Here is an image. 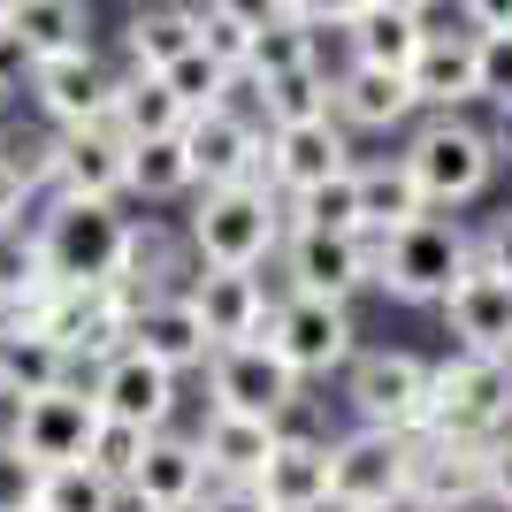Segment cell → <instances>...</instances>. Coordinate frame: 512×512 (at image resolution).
<instances>
[{"label": "cell", "mask_w": 512, "mask_h": 512, "mask_svg": "<svg viewBox=\"0 0 512 512\" xmlns=\"http://www.w3.org/2000/svg\"><path fill=\"white\" fill-rule=\"evenodd\" d=\"M283 230H291V214H283V192L268 176H245V184H199V207H192V260L207 268H268L283 253Z\"/></svg>", "instance_id": "obj_1"}, {"label": "cell", "mask_w": 512, "mask_h": 512, "mask_svg": "<svg viewBox=\"0 0 512 512\" xmlns=\"http://www.w3.org/2000/svg\"><path fill=\"white\" fill-rule=\"evenodd\" d=\"M467 268H474V237L444 207H428L421 222L375 237V291L398 306H436Z\"/></svg>", "instance_id": "obj_2"}, {"label": "cell", "mask_w": 512, "mask_h": 512, "mask_svg": "<svg viewBox=\"0 0 512 512\" xmlns=\"http://www.w3.org/2000/svg\"><path fill=\"white\" fill-rule=\"evenodd\" d=\"M46 268L62 283H123L130 253V214H115V199H62L46 192V214L31 222Z\"/></svg>", "instance_id": "obj_3"}, {"label": "cell", "mask_w": 512, "mask_h": 512, "mask_svg": "<svg viewBox=\"0 0 512 512\" xmlns=\"http://www.w3.org/2000/svg\"><path fill=\"white\" fill-rule=\"evenodd\" d=\"M497 130L467 123V115H421L406 138V169L413 184L428 192V207H467V199L490 192V176H497Z\"/></svg>", "instance_id": "obj_4"}, {"label": "cell", "mask_w": 512, "mask_h": 512, "mask_svg": "<svg viewBox=\"0 0 512 512\" xmlns=\"http://www.w3.org/2000/svg\"><path fill=\"white\" fill-rule=\"evenodd\" d=\"M497 428H512V360L505 352H451V360H436V390H428L421 436L490 444Z\"/></svg>", "instance_id": "obj_5"}, {"label": "cell", "mask_w": 512, "mask_h": 512, "mask_svg": "<svg viewBox=\"0 0 512 512\" xmlns=\"http://www.w3.org/2000/svg\"><path fill=\"white\" fill-rule=\"evenodd\" d=\"M260 337L291 360L299 383H329V375H344L352 352H360L352 306L344 299H314V291H283V299L268 306V329H260Z\"/></svg>", "instance_id": "obj_6"}, {"label": "cell", "mask_w": 512, "mask_h": 512, "mask_svg": "<svg viewBox=\"0 0 512 512\" xmlns=\"http://www.w3.org/2000/svg\"><path fill=\"white\" fill-rule=\"evenodd\" d=\"M8 444L31 459V467H69V459H85L92 436H100V398L92 383H46V390H23L8 398Z\"/></svg>", "instance_id": "obj_7"}, {"label": "cell", "mask_w": 512, "mask_h": 512, "mask_svg": "<svg viewBox=\"0 0 512 512\" xmlns=\"http://www.w3.org/2000/svg\"><path fill=\"white\" fill-rule=\"evenodd\" d=\"M413 497V436L398 428H352L329 444V505L360 512V505H406Z\"/></svg>", "instance_id": "obj_8"}, {"label": "cell", "mask_w": 512, "mask_h": 512, "mask_svg": "<svg viewBox=\"0 0 512 512\" xmlns=\"http://www.w3.org/2000/svg\"><path fill=\"white\" fill-rule=\"evenodd\" d=\"M428 390H436V367H428L421 352H352V367H344V406L360 413L367 428L421 436L428 428Z\"/></svg>", "instance_id": "obj_9"}, {"label": "cell", "mask_w": 512, "mask_h": 512, "mask_svg": "<svg viewBox=\"0 0 512 512\" xmlns=\"http://www.w3.org/2000/svg\"><path fill=\"white\" fill-rule=\"evenodd\" d=\"M207 390L222 413H260V421H283L299 406V375L268 337H245V344H214L207 352Z\"/></svg>", "instance_id": "obj_10"}, {"label": "cell", "mask_w": 512, "mask_h": 512, "mask_svg": "<svg viewBox=\"0 0 512 512\" xmlns=\"http://www.w3.org/2000/svg\"><path fill=\"white\" fill-rule=\"evenodd\" d=\"M130 184V138L115 123H77L46 138V192L62 199H123Z\"/></svg>", "instance_id": "obj_11"}, {"label": "cell", "mask_w": 512, "mask_h": 512, "mask_svg": "<svg viewBox=\"0 0 512 512\" xmlns=\"http://www.w3.org/2000/svg\"><path fill=\"white\" fill-rule=\"evenodd\" d=\"M184 153H192L199 184H245V176H268V123H260V107L245 115L237 100L199 107L192 123H184Z\"/></svg>", "instance_id": "obj_12"}, {"label": "cell", "mask_w": 512, "mask_h": 512, "mask_svg": "<svg viewBox=\"0 0 512 512\" xmlns=\"http://www.w3.org/2000/svg\"><path fill=\"white\" fill-rule=\"evenodd\" d=\"M283 283L314 291V299H344L375 283V237L352 230H283Z\"/></svg>", "instance_id": "obj_13"}, {"label": "cell", "mask_w": 512, "mask_h": 512, "mask_svg": "<svg viewBox=\"0 0 512 512\" xmlns=\"http://www.w3.org/2000/svg\"><path fill=\"white\" fill-rule=\"evenodd\" d=\"M115 77L123 69H107L92 46L77 54H54V62H31V107H39L54 130H77V123H107L115 115Z\"/></svg>", "instance_id": "obj_14"}, {"label": "cell", "mask_w": 512, "mask_h": 512, "mask_svg": "<svg viewBox=\"0 0 512 512\" xmlns=\"http://www.w3.org/2000/svg\"><path fill=\"white\" fill-rule=\"evenodd\" d=\"M406 77H413L421 115H467V107L482 100V39L428 23V39H421V54H413Z\"/></svg>", "instance_id": "obj_15"}, {"label": "cell", "mask_w": 512, "mask_h": 512, "mask_svg": "<svg viewBox=\"0 0 512 512\" xmlns=\"http://www.w3.org/2000/svg\"><path fill=\"white\" fill-rule=\"evenodd\" d=\"M92 398L107 421H138V428H169L176 421V367L146 360L138 344H123L115 360L92 367Z\"/></svg>", "instance_id": "obj_16"}, {"label": "cell", "mask_w": 512, "mask_h": 512, "mask_svg": "<svg viewBox=\"0 0 512 512\" xmlns=\"http://www.w3.org/2000/svg\"><path fill=\"white\" fill-rule=\"evenodd\" d=\"M413 512H474L490 505L482 482V444L467 436H413Z\"/></svg>", "instance_id": "obj_17"}, {"label": "cell", "mask_w": 512, "mask_h": 512, "mask_svg": "<svg viewBox=\"0 0 512 512\" xmlns=\"http://www.w3.org/2000/svg\"><path fill=\"white\" fill-rule=\"evenodd\" d=\"M352 169V130L337 115H314V123H276L268 130V184L283 199L306 192V184H329V176Z\"/></svg>", "instance_id": "obj_18"}, {"label": "cell", "mask_w": 512, "mask_h": 512, "mask_svg": "<svg viewBox=\"0 0 512 512\" xmlns=\"http://www.w3.org/2000/svg\"><path fill=\"white\" fill-rule=\"evenodd\" d=\"M184 291H192L199 321H207V344H245L268 329V283H260V268H207L199 260L192 276H184Z\"/></svg>", "instance_id": "obj_19"}, {"label": "cell", "mask_w": 512, "mask_h": 512, "mask_svg": "<svg viewBox=\"0 0 512 512\" xmlns=\"http://www.w3.org/2000/svg\"><path fill=\"white\" fill-rule=\"evenodd\" d=\"M436 306H444V329L459 337V352H505L512 360V276L474 260Z\"/></svg>", "instance_id": "obj_20"}, {"label": "cell", "mask_w": 512, "mask_h": 512, "mask_svg": "<svg viewBox=\"0 0 512 512\" xmlns=\"http://www.w3.org/2000/svg\"><path fill=\"white\" fill-rule=\"evenodd\" d=\"M207 451H199V436H176V428H153L146 459H138V474H130V497L146 512H192L199 497H207Z\"/></svg>", "instance_id": "obj_21"}, {"label": "cell", "mask_w": 512, "mask_h": 512, "mask_svg": "<svg viewBox=\"0 0 512 512\" xmlns=\"http://www.w3.org/2000/svg\"><path fill=\"white\" fill-rule=\"evenodd\" d=\"M130 344L146 352V360L176 367V375H192V367H207V321H199L192 291L176 283V291H153V299H138V314H130Z\"/></svg>", "instance_id": "obj_22"}, {"label": "cell", "mask_w": 512, "mask_h": 512, "mask_svg": "<svg viewBox=\"0 0 512 512\" xmlns=\"http://www.w3.org/2000/svg\"><path fill=\"white\" fill-rule=\"evenodd\" d=\"M329 107H337L344 130H367V138H390V130H406L413 115H421L406 69H367V62L337 69V100H329Z\"/></svg>", "instance_id": "obj_23"}, {"label": "cell", "mask_w": 512, "mask_h": 512, "mask_svg": "<svg viewBox=\"0 0 512 512\" xmlns=\"http://www.w3.org/2000/svg\"><path fill=\"white\" fill-rule=\"evenodd\" d=\"M260 497L276 512H329V444L306 428H283V444L260 467Z\"/></svg>", "instance_id": "obj_24"}, {"label": "cell", "mask_w": 512, "mask_h": 512, "mask_svg": "<svg viewBox=\"0 0 512 512\" xmlns=\"http://www.w3.org/2000/svg\"><path fill=\"white\" fill-rule=\"evenodd\" d=\"M283 444V421H260V413H207L199 428V451H207V474L214 482H260L268 451Z\"/></svg>", "instance_id": "obj_25"}, {"label": "cell", "mask_w": 512, "mask_h": 512, "mask_svg": "<svg viewBox=\"0 0 512 512\" xmlns=\"http://www.w3.org/2000/svg\"><path fill=\"white\" fill-rule=\"evenodd\" d=\"M199 39V0H138L123 16V69H169Z\"/></svg>", "instance_id": "obj_26"}, {"label": "cell", "mask_w": 512, "mask_h": 512, "mask_svg": "<svg viewBox=\"0 0 512 512\" xmlns=\"http://www.w3.org/2000/svg\"><path fill=\"white\" fill-rule=\"evenodd\" d=\"M8 39L31 62L77 54V46H92V8L85 0H8Z\"/></svg>", "instance_id": "obj_27"}, {"label": "cell", "mask_w": 512, "mask_h": 512, "mask_svg": "<svg viewBox=\"0 0 512 512\" xmlns=\"http://www.w3.org/2000/svg\"><path fill=\"white\" fill-rule=\"evenodd\" d=\"M107 123L138 146V138H176V130L192 123V107L169 92L161 69H123V77H115V115H107Z\"/></svg>", "instance_id": "obj_28"}, {"label": "cell", "mask_w": 512, "mask_h": 512, "mask_svg": "<svg viewBox=\"0 0 512 512\" xmlns=\"http://www.w3.org/2000/svg\"><path fill=\"white\" fill-rule=\"evenodd\" d=\"M360 214H367V237L383 230H406L428 214V192L413 184L406 153H383V161H360Z\"/></svg>", "instance_id": "obj_29"}, {"label": "cell", "mask_w": 512, "mask_h": 512, "mask_svg": "<svg viewBox=\"0 0 512 512\" xmlns=\"http://www.w3.org/2000/svg\"><path fill=\"white\" fill-rule=\"evenodd\" d=\"M253 85V107H260V123L276 130V123H314V115H337V77L321 62H306V69H276V77H245Z\"/></svg>", "instance_id": "obj_30"}, {"label": "cell", "mask_w": 512, "mask_h": 512, "mask_svg": "<svg viewBox=\"0 0 512 512\" xmlns=\"http://www.w3.org/2000/svg\"><path fill=\"white\" fill-rule=\"evenodd\" d=\"M428 39V16H398V8H367L352 31H344V62H367V69H413Z\"/></svg>", "instance_id": "obj_31"}, {"label": "cell", "mask_w": 512, "mask_h": 512, "mask_svg": "<svg viewBox=\"0 0 512 512\" xmlns=\"http://www.w3.org/2000/svg\"><path fill=\"white\" fill-rule=\"evenodd\" d=\"M184 192H199L192 153H184V130H176V138H138V146H130V184H123V199L161 207V199H184Z\"/></svg>", "instance_id": "obj_32"}, {"label": "cell", "mask_w": 512, "mask_h": 512, "mask_svg": "<svg viewBox=\"0 0 512 512\" xmlns=\"http://www.w3.org/2000/svg\"><path fill=\"white\" fill-rule=\"evenodd\" d=\"M283 214H291V230H352L367 237V214H360V161L344 176H329V184H306V192L283 199Z\"/></svg>", "instance_id": "obj_33"}, {"label": "cell", "mask_w": 512, "mask_h": 512, "mask_svg": "<svg viewBox=\"0 0 512 512\" xmlns=\"http://www.w3.org/2000/svg\"><path fill=\"white\" fill-rule=\"evenodd\" d=\"M39 505L46 512H123V482H107L92 459L39 467Z\"/></svg>", "instance_id": "obj_34"}, {"label": "cell", "mask_w": 512, "mask_h": 512, "mask_svg": "<svg viewBox=\"0 0 512 512\" xmlns=\"http://www.w3.org/2000/svg\"><path fill=\"white\" fill-rule=\"evenodd\" d=\"M161 77H169V92H176L184 107H192V115H199V107H222V100H237V85H245V77H237V69H222V62H214V54H207L199 39L184 46V54H176V62L161 69Z\"/></svg>", "instance_id": "obj_35"}, {"label": "cell", "mask_w": 512, "mask_h": 512, "mask_svg": "<svg viewBox=\"0 0 512 512\" xmlns=\"http://www.w3.org/2000/svg\"><path fill=\"white\" fill-rule=\"evenodd\" d=\"M321 62V31L314 23H299L291 8H283L276 23H260V39H253V69L245 77H276V69H306Z\"/></svg>", "instance_id": "obj_36"}, {"label": "cell", "mask_w": 512, "mask_h": 512, "mask_svg": "<svg viewBox=\"0 0 512 512\" xmlns=\"http://www.w3.org/2000/svg\"><path fill=\"white\" fill-rule=\"evenodd\" d=\"M253 39H260V23L253 16H237L230 0H199V46H207L222 69H253Z\"/></svg>", "instance_id": "obj_37"}, {"label": "cell", "mask_w": 512, "mask_h": 512, "mask_svg": "<svg viewBox=\"0 0 512 512\" xmlns=\"http://www.w3.org/2000/svg\"><path fill=\"white\" fill-rule=\"evenodd\" d=\"M146 444H153V428H138V421H107V413H100V436H92L85 459L107 474V482H123V490H130V474H138Z\"/></svg>", "instance_id": "obj_38"}, {"label": "cell", "mask_w": 512, "mask_h": 512, "mask_svg": "<svg viewBox=\"0 0 512 512\" xmlns=\"http://www.w3.org/2000/svg\"><path fill=\"white\" fill-rule=\"evenodd\" d=\"M482 39V100L512 115V31H474Z\"/></svg>", "instance_id": "obj_39"}, {"label": "cell", "mask_w": 512, "mask_h": 512, "mask_svg": "<svg viewBox=\"0 0 512 512\" xmlns=\"http://www.w3.org/2000/svg\"><path fill=\"white\" fill-rule=\"evenodd\" d=\"M31 199H39V184H31V169H23L16 153L0 146V230H16L23 214H31Z\"/></svg>", "instance_id": "obj_40"}, {"label": "cell", "mask_w": 512, "mask_h": 512, "mask_svg": "<svg viewBox=\"0 0 512 512\" xmlns=\"http://www.w3.org/2000/svg\"><path fill=\"white\" fill-rule=\"evenodd\" d=\"M23 505H39V467L8 444L0 451V512H23Z\"/></svg>", "instance_id": "obj_41"}, {"label": "cell", "mask_w": 512, "mask_h": 512, "mask_svg": "<svg viewBox=\"0 0 512 512\" xmlns=\"http://www.w3.org/2000/svg\"><path fill=\"white\" fill-rule=\"evenodd\" d=\"M283 8H291L299 23H314V31H337V39H344V31L375 8V0H283Z\"/></svg>", "instance_id": "obj_42"}, {"label": "cell", "mask_w": 512, "mask_h": 512, "mask_svg": "<svg viewBox=\"0 0 512 512\" xmlns=\"http://www.w3.org/2000/svg\"><path fill=\"white\" fill-rule=\"evenodd\" d=\"M482 482H490V505L512 512V428H497L490 444H482Z\"/></svg>", "instance_id": "obj_43"}, {"label": "cell", "mask_w": 512, "mask_h": 512, "mask_svg": "<svg viewBox=\"0 0 512 512\" xmlns=\"http://www.w3.org/2000/svg\"><path fill=\"white\" fill-rule=\"evenodd\" d=\"M192 512H276V505L260 497V482H207V497Z\"/></svg>", "instance_id": "obj_44"}, {"label": "cell", "mask_w": 512, "mask_h": 512, "mask_svg": "<svg viewBox=\"0 0 512 512\" xmlns=\"http://www.w3.org/2000/svg\"><path fill=\"white\" fill-rule=\"evenodd\" d=\"M474 260H482V268H497V276H512V207L490 214V230L474 237Z\"/></svg>", "instance_id": "obj_45"}, {"label": "cell", "mask_w": 512, "mask_h": 512, "mask_svg": "<svg viewBox=\"0 0 512 512\" xmlns=\"http://www.w3.org/2000/svg\"><path fill=\"white\" fill-rule=\"evenodd\" d=\"M467 31H512V0H459Z\"/></svg>", "instance_id": "obj_46"}, {"label": "cell", "mask_w": 512, "mask_h": 512, "mask_svg": "<svg viewBox=\"0 0 512 512\" xmlns=\"http://www.w3.org/2000/svg\"><path fill=\"white\" fill-rule=\"evenodd\" d=\"M237 16H253V23H276L283 16V0H230Z\"/></svg>", "instance_id": "obj_47"}, {"label": "cell", "mask_w": 512, "mask_h": 512, "mask_svg": "<svg viewBox=\"0 0 512 512\" xmlns=\"http://www.w3.org/2000/svg\"><path fill=\"white\" fill-rule=\"evenodd\" d=\"M375 8H398V16H428L436 0H375Z\"/></svg>", "instance_id": "obj_48"}, {"label": "cell", "mask_w": 512, "mask_h": 512, "mask_svg": "<svg viewBox=\"0 0 512 512\" xmlns=\"http://www.w3.org/2000/svg\"><path fill=\"white\" fill-rule=\"evenodd\" d=\"M329 512H337V505H329ZM360 512H413V505H360Z\"/></svg>", "instance_id": "obj_49"}, {"label": "cell", "mask_w": 512, "mask_h": 512, "mask_svg": "<svg viewBox=\"0 0 512 512\" xmlns=\"http://www.w3.org/2000/svg\"><path fill=\"white\" fill-rule=\"evenodd\" d=\"M0 406H8V360H0Z\"/></svg>", "instance_id": "obj_50"}, {"label": "cell", "mask_w": 512, "mask_h": 512, "mask_svg": "<svg viewBox=\"0 0 512 512\" xmlns=\"http://www.w3.org/2000/svg\"><path fill=\"white\" fill-rule=\"evenodd\" d=\"M0 31H8V0H0Z\"/></svg>", "instance_id": "obj_51"}, {"label": "cell", "mask_w": 512, "mask_h": 512, "mask_svg": "<svg viewBox=\"0 0 512 512\" xmlns=\"http://www.w3.org/2000/svg\"><path fill=\"white\" fill-rule=\"evenodd\" d=\"M0 451H8V421H0Z\"/></svg>", "instance_id": "obj_52"}, {"label": "cell", "mask_w": 512, "mask_h": 512, "mask_svg": "<svg viewBox=\"0 0 512 512\" xmlns=\"http://www.w3.org/2000/svg\"><path fill=\"white\" fill-rule=\"evenodd\" d=\"M23 512H46V505H23Z\"/></svg>", "instance_id": "obj_53"}, {"label": "cell", "mask_w": 512, "mask_h": 512, "mask_svg": "<svg viewBox=\"0 0 512 512\" xmlns=\"http://www.w3.org/2000/svg\"><path fill=\"white\" fill-rule=\"evenodd\" d=\"M0 100H8V85H0Z\"/></svg>", "instance_id": "obj_54"}, {"label": "cell", "mask_w": 512, "mask_h": 512, "mask_svg": "<svg viewBox=\"0 0 512 512\" xmlns=\"http://www.w3.org/2000/svg\"><path fill=\"white\" fill-rule=\"evenodd\" d=\"M474 512H482V505H474ZM490 512H497V505H490Z\"/></svg>", "instance_id": "obj_55"}]
</instances>
